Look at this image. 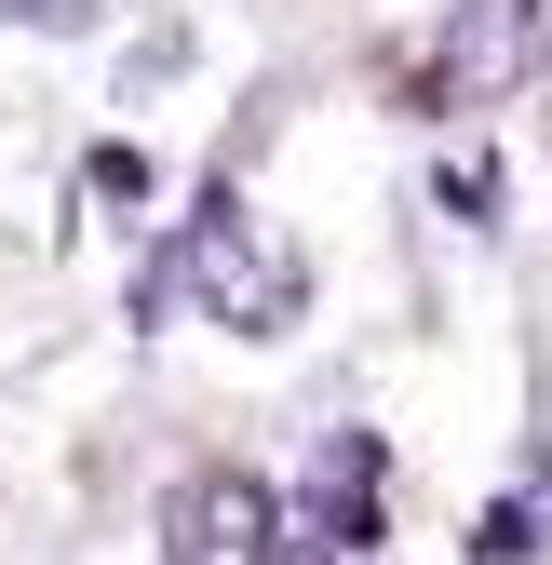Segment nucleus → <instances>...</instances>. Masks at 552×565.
I'll return each mask as SVG.
<instances>
[{"mask_svg": "<svg viewBox=\"0 0 552 565\" xmlns=\"http://www.w3.org/2000/svg\"><path fill=\"white\" fill-rule=\"evenodd\" d=\"M162 269H176V297H202V323H230V337H297V310H310L297 243L269 230L243 189H202Z\"/></svg>", "mask_w": 552, "mask_h": 565, "instance_id": "nucleus-1", "label": "nucleus"}, {"mask_svg": "<svg viewBox=\"0 0 552 565\" xmlns=\"http://www.w3.org/2000/svg\"><path fill=\"white\" fill-rule=\"evenodd\" d=\"M539 54H552V0H445V28L418 54V95L432 108H499L539 82Z\"/></svg>", "mask_w": 552, "mask_h": 565, "instance_id": "nucleus-2", "label": "nucleus"}, {"mask_svg": "<svg viewBox=\"0 0 552 565\" xmlns=\"http://www.w3.org/2000/svg\"><path fill=\"white\" fill-rule=\"evenodd\" d=\"M269 539H284V499H269L256 471H189V499H176V565H269Z\"/></svg>", "mask_w": 552, "mask_h": 565, "instance_id": "nucleus-3", "label": "nucleus"}, {"mask_svg": "<svg viewBox=\"0 0 552 565\" xmlns=\"http://www.w3.org/2000/svg\"><path fill=\"white\" fill-rule=\"evenodd\" d=\"M310 539H337V552L378 539V445H364V431H337V445L310 458Z\"/></svg>", "mask_w": 552, "mask_h": 565, "instance_id": "nucleus-4", "label": "nucleus"}, {"mask_svg": "<svg viewBox=\"0 0 552 565\" xmlns=\"http://www.w3.org/2000/svg\"><path fill=\"white\" fill-rule=\"evenodd\" d=\"M0 14H14V28H54V41H82V28L121 14V0H0Z\"/></svg>", "mask_w": 552, "mask_h": 565, "instance_id": "nucleus-5", "label": "nucleus"}, {"mask_svg": "<svg viewBox=\"0 0 552 565\" xmlns=\"http://www.w3.org/2000/svg\"><path fill=\"white\" fill-rule=\"evenodd\" d=\"M82 189H95V202H149V149H95Z\"/></svg>", "mask_w": 552, "mask_h": 565, "instance_id": "nucleus-6", "label": "nucleus"}, {"mask_svg": "<svg viewBox=\"0 0 552 565\" xmlns=\"http://www.w3.org/2000/svg\"><path fill=\"white\" fill-rule=\"evenodd\" d=\"M269 565H337V539H310V525H284V539H269Z\"/></svg>", "mask_w": 552, "mask_h": 565, "instance_id": "nucleus-7", "label": "nucleus"}]
</instances>
